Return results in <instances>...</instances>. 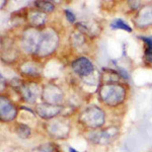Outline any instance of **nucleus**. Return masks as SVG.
<instances>
[{"label": "nucleus", "mask_w": 152, "mask_h": 152, "mask_svg": "<svg viewBox=\"0 0 152 152\" xmlns=\"http://www.w3.org/2000/svg\"><path fill=\"white\" fill-rule=\"evenodd\" d=\"M126 97L127 88L122 82H102L99 88V102L107 107H119Z\"/></svg>", "instance_id": "f257e3e1"}, {"label": "nucleus", "mask_w": 152, "mask_h": 152, "mask_svg": "<svg viewBox=\"0 0 152 152\" xmlns=\"http://www.w3.org/2000/svg\"><path fill=\"white\" fill-rule=\"evenodd\" d=\"M43 129L52 140H66L69 138L72 126L67 116L61 115L43 123Z\"/></svg>", "instance_id": "f03ea898"}, {"label": "nucleus", "mask_w": 152, "mask_h": 152, "mask_svg": "<svg viewBox=\"0 0 152 152\" xmlns=\"http://www.w3.org/2000/svg\"><path fill=\"white\" fill-rule=\"evenodd\" d=\"M105 121L107 117L104 111L94 104L85 107L78 116V124L88 131L104 128Z\"/></svg>", "instance_id": "7ed1b4c3"}, {"label": "nucleus", "mask_w": 152, "mask_h": 152, "mask_svg": "<svg viewBox=\"0 0 152 152\" xmlns=\"http://www.w3.org/2000/svg\"><path fill=\"white\" fill-rule=\"evenodd\" d=\"M58 33L53 28H46L42 31V38L39 44L38 50L34 57L37 58H46L51 56L57 50L59 46Z\"/></svg>", "instance_id": "20e7f679"}, {"label": "nucleus", "mask_w": 152, "mask_h": 152, "mask_svg": "<svg viewBox=\"0 0 152 152\" xmlns=\"http://www.w3.org/2000/svg\"><path fill=\"white\" fill-rule=\"evenodd\" d=\"M120 135V128L118 126H109L99 130H89L84 134L88 142L94 145H109L117 140Z\"/></svg>", "instance_id": "39448f33"}, {"label": "nucleus", "mask_w": 152, "mask_h": 152, "mask_svg": "<svg viewBox=\"0 0 152 152\" xmlns=\"http://www.w3.org/2000/svg\"><path fill=\"white\" fill-rule=\"evenodd\" d=\"M42 29L28 26L23 31L20 38V48L23 52L35 56L42 38Z\"/></svg>", "instance_id": "423d86ee"}, {"label": "nucleus", "mask_w": 152, "mask_h": 152, "mask_svg": "<svg viewBox=\"0 0 152 152\" xmlns=\"http://www.w3.org/2000/svg\"><path fill=\"white\" fill-rule=\"evenodd\" d=\"M41 99L42 102H46V104L63 105L65 99L64 92L58 84L54 82H48L42 87Z\"/></svg>", "instance_id": "0eeeda50"}, {"label": "nucleus", "mask_w": 152, "mask_h": 152, "mask_svg": "<svg viewBox=\"0 0 152 152\" xmlns=\"http://www.w3.org/2000/svg\"><path fill=\"white\" fill-rule=\"evenodd\" d=\"M15 90L19 94L21 99L29 104H36L42 94V88L35 81H21Z\"/></svg>", "instance_id": "6e6552de"}, {"label": "nucleus", "mask_w": 152, "mask_h": 152, "mask_svg": "<svg viewBox=\"0 0 152 152\" xmlns=\"http://www.w3.org/2000/svg\"><path fill=\"white\" fill-rule=\"evenodd\" d=\"M18 107L8 97L1 95L0 97V121L9 124L14 122L18 117Z\"/></svg>", "instance_id": "1a4fd4ad"}, {"label": "nucleus", "mask_w": 152, "mask_h": 152, "mask_svg": "<svg viewBox=\"0 0 152 152\" xmlns=\"http://www.w3.org/2000/svg\"><path fill=\"white\" fill-rule=\"evenodd\" d=\"M71 69L75 74H77L82 79H87V78L91 77L94 73V65L88 58L79 57L75 59L72 63H71Z\"/></svg>", "instance_id": "9d476101"}, {"label": "nucleus", "mask_w": 152, "mask_h": 152, "mask_svg": "<svg viewBox=\"0 0 152 152\" xmlns=\"http://www.w3.org/2000/svg\"><path fill=\"white\" fill-rule=\"evenodd\" d=\"M65 107L63 105H55L46 104V102H40L37 104L35 107V112L37 116L40 117L44 121H49L54 118L59 117L62 115V112Z\"/></svg>", "instance_id": "9b49d317"}, {"label": "nucleus", "mask_w": 152, "mask_h": 152, "mask_svg": "<svg viewBox=\"0 0 152 152\" xmlns=\"http://www.w3.org/2000/svg\"><path fill=\"white\" fill-rule=\"evenodd\" d=\"M18 71L26 78H38L43 73V66L37 60H26L18 66Z\"/></svg>", "instance_id": "f8f14e48"}, {"label": "nucleus", "mask_w": 152, "mask_h": 152, "mask_svg": "<svg viewBox=\"0 0 152 152\" xmlns=\"http://www.w3.org/2000/svg\"><path fill=\"white\" fill-rule=\"evenodd\" d=\"M135 26L140 29H145L152 26V6L144 5L137 10L133 18Z\"/></svg>", "instance_id": "ddd939ff"}, {"label": "nucleus", "mask_w": 152, "mask_h": 152, "mask_svg": "<svg viewBox=\"0 0 152 152\" xmlns=\"http://www.w3.org/2000/svg\"><path fill=\"white\" fill-rule=\"evenodd\" d=\"M19 52L15 47L13 41L9 38H5L1 42V60L7 64H12L18 59Z\"/></svg>", "instance_id": "4468645a"}, {"label": "nucleus", "mask_w": 152, "mask_h": 152, "mask_svg": "<svg viewBox=\"0 0 152 152\" xmlns=\"http://www.w3.org/2000/svg\"><path fill=\"white\" fill-rule=\"evenodd\" d=\"M75 29L79 31L83 35L90 39L96 38L102 33L100 24L95 20H86V21H79L75 24Z\"/></svg>", "instance_id": "2eb2a0df"}, {"label": "nucleus", "mask_w": 152, "mask_h": 152, "mask_svg": "<svg viewBox=\"0 0 152 152\" xmlns=\"http://www.w3.org/2000/svg\"><path fill=\"white\" fill-rule=\"evenodd\" d=\"M26 18H28L29 26H33V28H44L48 20L47 14L40 11L37 8H31L29 10H28Z\"/></svg>", "instance_id": "dca6fc26"}, {"label": "nucleus", "mask_w": 152, "mask_h": 152, "mask_svg": "<svg viewBox=\"0 0 152 152\" xmlns=\"http://www.w3.org/2000/svg\"><path fill=\"white\" fill-rule=\"evenodd\" d=\"M13 133L20 139H28L31 136V128L28 124L23 123V122H15L13 124Z\"/></svg>", "instance_id": "f3484780"}, {"label": "nucleus", "mask_w": 152, "mask_h": 152, "mask_svg": "<svg viewBox=\"0 0 152 152\" xmlns=\"http://www.w3.org/2000/svg\"><path fill=\"white\" fill-rule=\"evenodd\" d=\"M144 43V61L152 64V37H140Z\"/></svg>", "instance_id": "a211bd4d"}, {"label": "nucleus", "mask_w": 152, "mask_h": 152, "mask_svg": "<svg viewBox=\"0 0 152 152\" xmlns=\"http://www.w3.org/2000/svg\"><path fill=\"white\" fill-rule=\"evenodd\" d=\"M70 41L72 46L76 49H81L85 46L86 44V36L83 35L82 33H80L79 31L76 29V31L72 33V35L70 37Z\"/></svg>", "instance_id": "6ab92c4d"}, {"label": "nucleus", "mask_w": 152, "mask_h": 152, "mask_svg": "<svg viewBox=\"0 0 152 152\" xmlns=\"http://www.w3.org/2000/svg\"><path fill=\"white\" fill-rule=\"evenodd\" d=\"M34 5L37 9H39L40 11L44 12V13L48 14V13H52V12L55 11V8L56 6L54 5L52 2L50 1H35V3H34Z\"/></svg>", "instance_id": "aec40b11"}, {"label": "nucleus", "mask_w": 152, "mask_h": 152, "mask_svg": "<svg viewBox=\"0 0 152 152\" xmlns=\"http://www.w3.org/2000/svg\"><path fill=\"white\" fill-rule=\"evenodd\" d=\"M37 152H62L54 142H46L37 147Z\"/></svg>", "instance_id": "412c9836"}, {"label": "nucleus", "mask_w": 152, "mask_h": 152, "mask_svg": "<svg viewBox=\"0 0 152 152\" xmlns=\"http://www.w3.org/2000/svg\"><path fill=\"white\" fill-rule=\"evenodd\" d=\"M111 28L114 29H123V31H126L128 33H131L132 31V28L129 26L127 23H125L122 18H116L114 21L111 23Z\"/></svg>", "instance_id": "4be33fe9"}, {"label": "nucleus", "mask_w": 152, "mask_h": 152, "mask_svg": "<svg viewBox=\"0 0 152 152\" xmlns=\"http://www.w3.org/2000/svg\"><path fill=\"white\" fill-rule=\"evenodd\" d=\"M65 15H66V18H67V20L69 21V23H74L75 21H76V16H75V14L73 13L72 11L70 10V9H65Z\"/></svg>", "instance_id": "5701e85b"}, {"label": "nucleus", "mask_w": 152, "mask_h": 152, "mask_svg": "<svg viewBox=\"0 0 152 152\" xmlns=\"http://www.w3.org/2000/svg\"><path fill=\"white\" fill-rule=\"evenodd\" d=\"M128 4H129V6L131 7L132 9H134V10H138L139 8H140V2H138V1H129L128 2Z\"/></svg>", "instance_id": "b1692460"}, {"label": "nucleus", "mask_w": 152, "mask_h": 152, "mask_svg": "<svg viewBox=\"0 0 152 152\" xmlns=\"http://www.w3.org/2000/svg\"><path fill=\"white\" fill-rule=\"evenodd\" d=\"M68 151H69V152H79V151L76 150L75 148H73L72 146H69V147H68Z\"/></svg>", "instance_id": "393cba45"}]
</instances>
